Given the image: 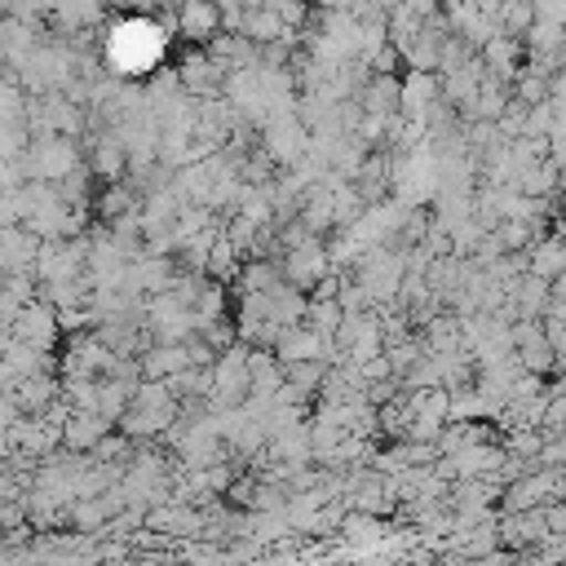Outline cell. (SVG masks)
Instances as JSON below:
<instances>
[{"label": "cell", "mask_w": 566, "mask_h": 566, "mask_svg": "<svg viewBox=\"0 0 566 566\" xmlns=\"http://www.w3.org/2000/svg\"><path fill=\"white\" fill-rule=\"evenodd\" d=\"M18 336H22L27 345H31V340H35V345H44V340L53 336V314H49L44 305H40V310H27V314H22V323H18Z\"/></svg>", "instance_id": "cell-5"}, {"label": "cell", "mask_w": 566, "mask_h": 566, "mask_svg": "<svg viewBox=\"0 0 566 566\" xmlns=\"http://www.w3.org/2000/svg\"><path fill=\"white\" fill-rule=\"evenodd\" d=\"M526 270L539 279H557L566 270V234H535L526 243Z\"/></svg>", "instance_id": "cell-2"}, {"label": "cell", "mask_w": 566, "mask_h": 566, "mask_svg": "<svg viewBox=\"0 0 566 566\" xmlns=\"http://www.w3.org/2000/svg\"><path fill=\"white\" fill-rule=\"evenodd\" d=\"M221 22V4L217 0H181L177 4V31L190 40H212Z\"/></svg>", "instance_id": "cell-4"}, {"label": "cell", "mask_w": 566, "mask_h": 566, "mask_svg": "<svg viewBox=\"0 0 566 566\" xmlns=\"http://www.w3.org/2000/svg\"><path fill=\"white\" fill-rule=\"evenodd\" d=\"M279 270H283V279H287V283H296V287H314V283L332 270V256H327V248L310 234V239H301L296 248H287V252H283Z\"/></svg>", "instance_id": "cell-1"}, {"label": "cell", "mask_w": 566, "mask_h": 566, "mask_svg": "<svg viewBox=\"0 0 566 566\" xmlns=\"http://www.w3.org/2000/svg\"><path fill=\"white\" fill-rule=\"evenodd\" d=\"M398 106L407 111V119H424V115L438 106V80H433L429 71L411 66V75H407L402 88H398Z\"/></svg>", "instance_id": "cell-3"}, {"label": "cell", "mask_w": 566, "mask_h": 566, "mask_svg": "<svg viewBox=\"0 0 566 566\" xmlns=\"http://www.w3.org/2000/svg\"><path fill=\"white\" fill-rule=\"evenodd\" d=\"M531 9H535L539 22H557V27H566V0H531Z\"/></svg>", "instance_id": "cell-6"}]
</instances>
